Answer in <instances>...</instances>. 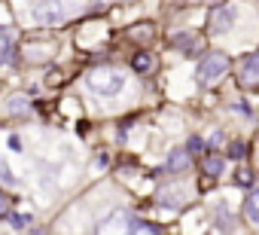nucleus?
<instances>
[{
  "instance_id": "nucleus-7",
  "label": "nucleus",
  "mask_w": 259,
  "mask_h": 235,
  "mask_svg": "<svg viewBox=\"0 0 259 235\" xmlns=\"http://www.w3.org/2000/svg\"><path fill=\"white\" fill-rule=\"evenodd\" d=\"M128 37H132V40H138L141 46H147V43H153V37H156V28H153L150 22H141L138 28H132V31H128Z\"/></svg>"
},
{
  "instance_id": "nucleus-16",
  "label": "nucleus",
  "mask_w": 259,
  "mask_h": 235,
  "mask_svg": "<svg viewBox=\"0 0 259 235\" xmlns=\"http://www.w3.org/2000/svg\"><path fill=\"white\" fill-rule=\"evenodd\" d=\"M7 61H10V46L0 43V64H7Z\"/></svg>"
},
{
  "instance_id": "nucleus-4",
  "label": "nucleus",
  "mask_w": 259,
  "mask_h": 235,
  "mask_svg": "<svg viewBox=\"0 0 259 235\" xmlns=\"http://www.w3.org/2000/svg\"><path fill=\"white\" fill-rule=\"evenodd\" d=\"M238 83H241V89H259V52H253L241 61Z\"/></svg>"
},
{
  "instance_id": "nucleus-11",
  "label": "nucleus",
  "mask_w": 259,
  "mask_h": 235,
  "mask_svg": "<svg viewBox=\"0 0 259 235\" xmlns=\"http://www.w3.org/2000/svg\"><path fill=\"white\" fill-rule=\"evenodd\" d=\"M177 46H186L183 52H186V55H192V52H198V49H201V40H198V37H177Z\"/></svg>"
},
{
  "instance_id": "nucleus-8",
  "label": "nucleus",
  "mask_w": 259,
  "mask_h": 235,
  "mask_svg": "<svg viewBox=\"0 0 259 235\" xmlns=\"http://www.w3.org/2000/svg\"><path fill=\"white\" fill-rule=\"evenodd\" d=\"M132 67H135L138 73H150V70L156 67V58H153V55L147 52V46H144V49H141V52H138V55L132 58Z\"/></svg>"
},
{
  "instance_id": "nucleus-15",
  "label": "nucleus",
  "mask_w": 259,
  "mask_h": 235,
  "mask_svg": "<svg viewBox=\"0 0 259 235\" xmlns=\"http://www.w3.org/2000/svg\"><path fill=\"white\" fill-rule=\"evenodd\" d=\"M28 220H31L28 214H16V217H13V223H16V229H22V226H28Z\"/></svg>"
},
{
  "instance_id": "nucleus-1",
  "label": "nucleus",
  "mask_w": 259,
  "mask_h": 235,
  "mask_svg": "<svg viewBox=\"0 0 259 235\" xmlns=\"http://www.w3.org/2000/svg\"><path fill=\"white\" fill-rule=\"evenodd\" d=\"M85 86L98 95V98H116L125 89V73L113 70V67H95L85 73Z\"/></svg>"
},
{
  "instance_id": "nucleus-17",
  "label": "nucleus",
  "mask_w": 259,
  "mask_h": 235,
  "mask_svg": "<svg viewBox=\"0 0 259 235\" xmlns=\"http://www.w3.org/2000/svg\"><path fill=\"white\" fill-rule=\"evenodd\" d=\"M201 147H204L201 138H192V141H189V153H201Z\"/></svg>"
},
{
  "instance_id": "nucleus-6",
  "label": "nucleus",
  "mask_w": 259,
  "mask_h": 235,
  "mask_svg": "<svg viewBox=\"0 0 259 235\" xmlns=\"http://www.w3.org/2000/svg\"><path fill=\"white\" fill-rule=\"evenodd\" d=\"M223 168H226V159H223L220 153H207V156H201V171H204L207 177L223 174Z\"/></svg>"
},
{
  "instance_id": "nucleus-13",
  "label": "nucleus",
  "mask_w": 259,
  "mask_h": 235,
  "mask_svg": "<svg viewBox=\"0 0 259 235\" xmlns=\"http://www.w3.org/2000/svg\"><path fill=\"white\" fill-rule=\"evenodd\" d=\"M128 229H135V232H153V226H150V223H144V220H138V217L128 223Z\"/></svg>"
},
{
  "instance_id": "nucleus-18",
  "label": "nucleus",
  "mask_w": 259,
  "mask_h": 235,
  "mask_svg": "<svg viewBox=\"0 0 259 235\" xmlns=\"http://www.w3.org/2000/svg\"><path fill=\"white\" fill-rule=\"evenodd\" d=\"M244 153H247L244 144H232V156H244Z\"/></svg>"
},
{
  "instance_id": "nucleus-5",
  "label": "nucleus",
  "mask_w": 259,
  "mask_h": 235,
  "mask_svg": "<svg viewBox=\"0 0 259 235\" xmlns=\"http://www.w3.org/2000/svg\"><path fill=\"white\" fill-rule=\"evenodd\" d=\"M235 25V7H220L210 16V34H226Z\"/></svg>"
},
{
  "instance_id": "nucleus-12",
  "label": "nucleus",
  "mask_w": 259,
  "mask_h": 235,
  "mask_svg": "<svg viewBox=\"0 0 259 235\" xmlns=\"http://www.w3.org/2000/svg\"><path fill=\"white\" fill-rule=\"evenodd\" d=\"M13 211V195H7V192H0V217H7Z\"/></svg>"
},
{
  "instance_id": "nucleus-10",
  "label": "nucleus",
  "mask_w": 259,
  "mask_h": 235,
  "mask_svg": "<svg viewBox=\"0 0 259 235\" xmlns=\"http://www.w3.org/2000/svg\"><path fill=\"white\" fill-rule=\"evenodd\" d=\"M192 165V153L189 150H177L171 159H168V171H186Z\"/></svg>"
},
{
  "instance_id": "nucleus-2",
  "label": "nucleus",
  "mask_w": 259,
  "mask_h": 235,
  "mask_svg": "<svg viewBox=\"0 0 259 235\" xmlns=\"http://www.w3.org/2000/svg\"><path fill=\"white\" fill-rule=\"evenodd\" d=\"M76 10H79L76 0H73V4H70V0H40V4L34 7V16H37L40 25H61Z\"/></svg>"
},
{
  "instance_id": "nucleus-3",
  "label": "nucleus",
  "mask_w": 259,
  "mask_h": 235,
  "mask_svg": "<svg viewBox=\"0 0 259 235\" xmlns=\"http://www.w3.org/2000/svg\"><path fill=\"white\" fill-rule=\"evenodd\" d=\"M226 73H229V58H226L223 52H210V55H204V58H201L195 80H198L201 86H217Z\"/></svg>"
},
{
  "instance_id": "nucleus-9",
  "label": "nucleus",
  "mask_w": 259,
  "mask_h": 235,
  "mask_svg": "<svg viewBox=\"0 0 259 235\" xmlns=\"http://www.w3.org/2000/svg\"><path fill=\"white\" fill-rule=\"evenodd\" d=\"M244 217L259 229V192H250V195L244 199Z\"/></svg>"
},
{
  "instance_id": "nucleus-14",
  "label": "nucleus",
  "mask_w": 259,
  "mask_h": 235,
  "mask_svg": "<svg viewBox=\"0 0 259 235\" xmlns=\"http://www.w3.org/2000/svg\"><path fill=\"white\" fill-rule=\"evenodd\" d=\"M238 183H241V186H250V183H253V174H250V171H238Z\"/></svg>"
}]
</instances>
